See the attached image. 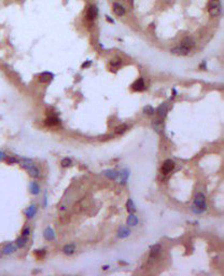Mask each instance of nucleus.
Returning <instances> with one entry per match:
<instances>
[{
  "instance_id": "obj_35",
  "label": "nucleus",
  "mask_w": 224,
  "mask_h": 276,
  "mask_svg": "<svg viewBox=\"0 0 224 276\" xmlns=\"http://www.w3.org/2000/svg\"><path fill=\"white\" fill-rule=\"evenodd\" d=\"M172 94H174V95H172V97L174 98L175 96H176V94H177V90H176V88H174V90H172Z\"/></svg>"
},
{
  "instance_id": "obj_12",
  "label": "nucleus",
  "mask_w": 224,
  "mask_h": 276,
  "mask_svg": "<svg viewBox=\"0 0 224 276\" xmlns=\"http://www.w3.org/2000/svg\"><path fill=\"white\" fill-rule=\"evenodd\" d=\"M130 233H132V231H130V229L128 227H121L118 230V237L121 239H127L130 235Z\"/></svg>"
},
{
  "instance_id": "obj_21",
  "label": "nucleus",
  "mask_w": 224,
  "mask_h": 276,
  "mask_svg": "<svg viewBox=\"0 0 224 276\" xmlns=\"http://www.w3.org/2000/svg\"><path fill=\"white\" fill-rule=\"evenodd\" d=\"M113 12L117 14L118 16H123L125 14V8L120 3H113Z\"/></svg>"
},
{
  "instance_id": "obj_23",
  "label": "nucleus",
  "mask_w": 224,
  "mask_h": 276,
  "mask_svg": "<svg viewBox=\"0 0 224 276\" xmlns=\"http://www.w3.org/2000/svg\"><path fill=\"white\" fill-rule=\"evenodd\" d=\"M126 209H127L128 214L136 212V205H135L134 201L132 199H128L127 202H126Z\"/></svg>"
},
{
  "instance_id": "obj_24",
  "label": "nucleus",
  "mask_w": 224,
  "mask_h": 276,
  "mask_svg": "<svg viewBox=\"0 0 224 276\" xmlns=\"http://www.w3.org/2000/svg\"><path fill=\"white\" fill-rule=\"evenodd\" d=\"M208 8H209V10L219 9V8H221V2H220V0H210L208 3Z\"/></svg>"
},
{
  "instance_id": "obj_29",
  "label": "nucleus",
  "mask_w": 224,
  "mask_h": 276,
  "mask_svg": "<svg viewBox=\"0 0 224 276\" xmlns=\"http://www.w3.org/2000/svg\"><path fill=\"white\" fill-rule=\"evenodd\" d=\"M122 64V60L121 58H115V60H111V62H110V65H111L112 67H114V68H119L120 66H121Z\"/></svg>"
},
{
  "instance_id": "obj_25",
  "label": "nucleus",
  "mask_w": 224,
  "mask_h": 276,
  "mask_svg": "<svg viewBox=\"0 0 224 276\" xmlns=\"http://www.w3.org/2000/svg\"><path fill=\"white\" fill-rule=\"evenodd\" d=\"M143 113L147 115H153L154 113H155V109H154L152 106H150V105H148V106H145V108H143Z\"/></svg>"
},
{
  "instance_id": "obj_17",
  "label": "nucleus",
  "mask_w": 224,
  "mask_h": 276,
  "mask_svg": "<svg viewBox=\"0 0 224 276\" xmlns=\"http://www.w3.org/2000/svg\"><path fill=\"white\" fill-rule=\"evenodd\" d=\"M103 175H105L108 179H110V180H115V179L119 178V172H118L117 169H112V168L106 169L105 172H103Z\"/></svg>"
},
{
  "instance_id": "obj_27",
  "label": "nucleus",
  "mask_w": 224,
  "mask_h": 276,
  "mask_svg": "<svg viewBox=\"0 0 224 276\" xmlns=\"http://www.w3.org/2000/svg\"><path fill=\"white\" fill-rule=\"evenodd\" d=\"M72 164V161H71V159H69V157H64V159L60 161V165H62V167H69V166Z\"/></svg>"
},
{
  "instance_id": "obj_28",
  "label": "nucleus",
  "mask_w": 224,
  "mask_h": 276,
  "mask_svg": "<svg viewBox=\"0 0 224 276\" xmlns=\"http://www.w3.org/2000/svg\"><path fill=\"white\" fill-rule=\"evenodd\" d=\"M127 130H128L127 124H122V125L118 126V127L115 128V133H117V134H123V133L126 132Z\"/></svg>"
},
{
  "instance_id": "obj_3",
  "label": "nucleus",
  "mask_w": 224,
  "mask_h": 276,
  "mask_svg": "<svg viewBox=\"0 0 224 276\" xmlns=\"http://www.w3.org/2000/svg\"><path fill=\"white\" fill-rule=\"evenodd\" d=\"M194 41L191 39V38H185L184 40H182L180 44L178 47L172 49V53L177 54V55H187L190 53L192 49L194 47Z\"/></svg>"
},
{
  "instance_id": "obj_9",
  "label": "nucleus",
  "mask_w": 224,
  "mask_h": 276,
  "mask_svg": "<svg viewBox=\"0 0 224 276\" xmlns=\"http://www.w3.org/2000/svg\"><path fill=\"white\" fill-rule=\"evenodd\" d=\"M167 112H168V104L167 103H163V104H160V106L157 107V109L155 110V113L157 117L162 118V119H164L165 117H166Z\"/></svg>"
},
{
  "instance_id": "obj_32",
  "label": "nucleus",
  "mask_w": 224,
  "mask_h": 276,
  "mask_svg": "<svg viewBox=\"0 0 224 276\" xmlns=\"http://www.w3.org/2000/svg\"><path fill=\"white\" fill-rule=\"evenodd\" d=\"M17 162H18V160L15 159V157H9V159L7 160L8 164H16Z\"/></svg>"
},
{
  "instance_id": "obj_20",
  "label": "nucleus",
  "mask_w": 224,
  "mask_h": 276,
  "mask_svg": "<svg viewBox=\"0 0 224 276\" xmlns=\"http://www.w3.org/2000/svg\"><path fill=\"white\" fill-rule=\"evenodd\" d=\"M27 243H28V236H24V235H21L15 241V245L17 248H24Z\"/></svg>"
},
{
  "instance_id": "obj_13",
  "label": "nucleus",
  "mask_w": 224,
  "mask_h": 276,
  "mask_svg": "<svg viewBox=\"0 0 224 276\" xmlns=\"http://www.w3.org/2000/svg\"><path fill=\"white\" fill-rule=\"evenodd\" d=\"M29 192L33 195H39L40 192H41V188H40V185L37 182V181H30L29 183Z\"/></svg>"
},
{
  "instance_id": "obj_7",
  "label": "nucleus",
  "mask_w": 224,
  "mask_h": 276,
  "mask_svg": "<svg viewBox=\"0 0 224 276\" xmlns=\"http://www.w3.org/2000/svg\"><path fill=\"white\" fill-rule=\"evenodd\" d=\"M175 168V162L170 159H167L166 161H164L162 165V174L163 175H168L169 173H172Z\"/></svg>"
},
{
  "instance_id": "obj_6",
  "label": "nucleus",
  "mask_w": 224,
  "mask_h": 276,
  "mask_svg": "<svg viewBox=\"0 0 224 276\" xmlns=\"http://www.w3.org/2000/svg\"><path fill=\"white\" fill-rule=\"evenodd\" d=\"M16 249H17V247H16L15 244H13V243H6L5 245L1 247V250H0V252H1L2 255H5V256H9V255L14 254V252L16 251Z\"/></svg>"
},
{
  "instance_id": "obj_19",
  "label": "nucleus",
  "mask_w": 224,
  "mask_h": 276,
  "mask_svg": "<svg viewBox=\"0 0 224 276\" xmlns=\"http://www.w3.org/2000/svg\"><path fill=\"white\" fill-rule=\"evenodd\" d=\"M119 177H120V183L121 185H125L128 180V177H129V170L125 168V169L119 172Z\"/></svg>"
},
{
  "instance_id": "obj_22",
  "label": "nucleus",
  "mask_w": 224,
  "mask_h": 276,
  "mask_svg": "<svg viewBox=\"0 0 224 276\" xmlns=\"http://www.w3.org/2000/svg\"><path fill=\"white\" fill-rule=\"evenodd\" d=\"M53 77H54V76H53L52 73L48 72V71H45V72H42L41 75L39 76V80H40V82L46 83V82H50L51 80L53 79Z\"/></svg>"
},
{
  "instance_id": "obj_15",
  "label": "nucleus",
  "mask_w": 224,
  "mask_h": 276,
  "mask_svg": "<svg viewBox=\"0 0 224 276\" xmlns=\"http://www.w3.org/2000/svg\"><path fill=\"white\" fill-rule=\"evenodd\" d=\"M43 236L44 239H46V241H54L55 239V231L54 229H52L51 227H45V230H44V232H43Z\"/></svg>"
},
{
  "instance_id": "obj_18",
  "label": "nucleus",
  "mask_w": 224,
  "mask_h": 276,
  "mask_svg": "<svg viewBox=\"0 0 224 276\" xmlns=\"http://www.w3.org/2000/svg\"><path fill=\"white\" fill-rule=\"evenodd\" d=\"M139 222V219L134 212H130L127 217V220H126V223H127L128 227H136Z\"/></svg>"
},
{
  "instance_id": "obj_36",
  "label": "nucleus",
  "mask_w": 224,
  "mask_h": 276,
  "mask_svg": "<svg viewBox=\"0 0 224 276\" xmlns=\"http://www.w3.org/2000/svg\"><path fill=\"white\" fill-rule=\"evenodd\" d=\"M108 269H109V265H103V266H102L103 271H106V270H108Z\"/></svg>"
},
{
  "instance_id": "obj_10",
  "label": "nucleus",
  "mask_w": 224,
  "mask_h": 276,
  "mask_svg": "<svg viewBox=\"0 0 224 276\" xmlns=\"http://www.w3.org/2000/svg\"><path fill=\"white\" fill-rule=\"evenodd\" d=\"M60 121L57 117H55V115H48V118L45 119L44 121V124L48 127H54V126H57L60 125Z\"/></svg>"
},
{
  "instance_id": "obj_34",
  "label": "nucleus",
  "mask_w": 224,
  "mask_h": 276,
  "mask_svg": "<svg viewBox=\"0 0 224 276\" xmlns=\"http://www.w3.org/2000/svg\"><path fill=\"white\" fill-rule=\"evenodd\" d=\"M91 64H92V63L91 62H87V63H84L83 65H82V67H83V68H85V67H88V66H91Z\"/></svg>"
},
{
  "instance_id": "obj_8",
  "label": "nucleus",
  "mask_w": 224,
  "mask_h": 276,
  "mask_svg": "<svg viewBox=\"0 0 224 276\" xmlns=\"http://www.w3.org/2000/svg\"><path fill=\"white\" fill-rule=\"evenodd\" d=\"M132 90L135 91V92H142V91L145 90V80L142 78H139L138 80L134 82L132 84Z\"/></svg>"
},
{
  "instance_id": "obj_33",
  "label": "nucleus",
  "mask_w": 224,
  "mask_h": 276,
  "mask_svg": "<svg viewBox=\"0 0 224 276\" xmlns=\"http://www.w3.org/2000/svg\"><path fill=\"white\" fill-rule=\"evenodd\" d=\"M7 157H8V155L6 154V152H3V151L0 150V162L5 161V160L7 159Z\"/></svg>"
},
{
  "instance_id": "obj_1",
  "label": "nucleus",
  "mask_w": 224,
  "mask_h": 276,
  "mask_svg": "<svg viewBox=\"0 0 224 276\" xmlns=\"http://www.w3.org/2000/svg\"><path fill=\"white\" fill-rule=\"evenodd\" d=\"M20 164L21 167H23L30 177H33V179H38L41 177V170L40 168L36 165V163L33 161L31 159H28V157H22V159L18 160L17 162Z\"/></svg>"
},
{
  "instance_id": "obj_16",
  "label": "nucleus",
  "mask_w": 224,
  "mask_h": 276,
  "mask_svg": "<svg viewBox=\"0 0 224 276\" xmlns=\"http://www.w3.org/2000/svg\"><path fill=\"white\" fill-rule=\"evenodd\" d=\"M97 14H98V9H97L96 6H91L90 9L87 10V13H86V18L88 21H93L96 18Z\"/></svg>"
},
{
  "instance_id": "obj_26",
  "label": "nucleus",
  "mask_w": 224,
  "mask_h": 276,
  "mask_svg": "<svg viewBox=\"0 0 224 276\" xmlns=\"http://www.w3.org/2000/svg\"><path fill=\"white\" fill-rule=\"evenodd\" d=\"M45 252H46L45 249H37L33 251V255H35L37 259H42L45 256Z\"/></svg>"
},
{
  "instance_id": "obj_4",
  "label": "nucleus",
  "mask_w": 224,
  "mask_h": 276,
  "mask_svg": "<svg viewBox=\"0 0 224 276\" xmlns=\"http://www.w3.org/2000/svg\"><path fill=\"white\" fill-rule=\"evenodd\" d=\"M160 251H162V246L160 244H155L151 247V250H150V255H149V261L150 262H153L156 259L160 257Z\"/></svg>"
},
{
  "instance_id": "obj_31",
  "label": "nucleus",
  "mask_w": 224,
  "mask_h": 276,
  "mask_svg": "<svg viewBox=\"0 0 224 276\" xmlns=\"http://www.w3.org/2000/svg\"><path fill=\"white\" fill-rule=\"evenodd\" d=\"M22 235H24V236H29V235H30V227H29L28 225H26V227H23Z\"/></svg>"
},
{
  "instance_id": "obj_11",
  "label": "nucleus",
  "mask_w": 224,
  "mask_h": 276,
  "mask_svg": "<svg viewBox=\"0 0 224 276\" xmlns=\"http://www.w3.org/2000/svg\"><path fill=\"white\" fill-rule=\"evenodd\" d=\"M24 214H25V216H26L27 219H33V217L36 216V214H37V205H36V204H31V205H29L28 207L25 209Z\"/></svg>"
},
{
  "instance_id": "obj_30",
  "label": "nucleus",
  "mask_w": 224,
  "mask_h": 276,
  "mask_svg": "<svg viewBox=\"0 0 224 276\" xmlns=\"http://www.w3.org/2000/svg\"><path fill=\"white\" fill-rule=\"evenodd\" d=\"M220 12H221V8H219V9H210L209 10V14H210L212 17L218 16L220 14Z\"/></svg>"
},
{
  "instance_id": "obj_5",
  "label": "nucleus",
  "mask_w": 224,
  "mask_h": 276,
  "mask_svg": "<svg viewBox=\"0 0 224 276\" xmlns=\"http://www.w3.org/2000/svg\"><path fill=\"white\" fill-rule=\"evenodd\" d=\"M152 127L154 128L157 134L162 135L163 132H164V119L160 117H156L155 119L152 121Z\"/></svg>"
},
{
  "instance_id": "obj_2",
  "label": "nucleus",
  "mask_w": 224,
  "mask_h": 276,
  "mask_svg": "<svg viewBox=\"0 0 224 276\" xmlns=\"http://www.w3.org/2000/svg\"><path fill=\"white\" fill-rule=\"evenodd\" d=\"M191 209L195 215H202L206 212L207 203H206V196H205L204 193L198 192L195 195Z\"/></svg>"
},
{
  "instance_id": "obj_37",
  "label": "nucleus",
  "mask_w": 224,
  "mask_h": 276,
  "mask_svg": "<svg viewBox=\"0 0 224 276\" xmlns=\"http://www.w3.org/2000/svg\"><path fill=\"white\" fill-rule=\"evenodd\" d=\"M106 17H107V21H108V22H110V23H113V21H112L111 18L109 17V16H106Z\"/></svg>"
},
{
  "instance_id": "obj_14",
  "label": "nucleus",
  "mask_w": 224,
  "mask_h": 276,
  "mask_svg": "<svg viewBox=\"0 0 224 276\" xmlns=\"http://www.w3.org/2000/svg\"><path fill=\"white\" fill-rule=\"evenodd\" d=\"M63 254H65L66 256H71L75 252V244L70 243V244H66V245L63 247L62 249Z\"/></svg>"
}]
</instances>
